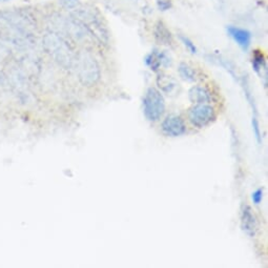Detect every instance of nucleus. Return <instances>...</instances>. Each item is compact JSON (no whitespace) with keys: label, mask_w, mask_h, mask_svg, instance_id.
Here are the masks:
<instances>
[{"label":"nucleus","mask_w":268,"mask_h":268,"mask_svg":"<svg viewBox=\"0 0 268 268\" xmlns=\"http://www.w3.org/2000/svg\"><path fill=\"white\" fill-rule=\"evenodd\" d=\"M165 111V101L162 94L155 88L146 91L143 98V114L150 122L158 121Z\"/></svg>","instance_id":"1"},{"label":"nucleus","mask_w":268,"mask_h":268,"mask_svg":"<svg viewBox=\"0 0 268 268\" xmlns=\"http://www.w3.org/2000/svg\"><path fill=\"white\" fill-rule=\"evenodd\" d=\"M188 119L194 127L202 129L216 119V113L214 108L210 107L209 104L198 103L189 110Z\"/></svg>","instance_id":"2"},{"label":"nucleus","mask_w":268,"mask_h":268,"mask_svg":"<svg viewBox=\"0 0 268 268\" xmlns=\"http://www.w3.org/2000/svg\"><path fill=\"white\" fill-rule=\"evenodd\" d=\"M79 76L81 81L87 85H92L98 80L99 71L95 59L90 58V57H84L80 60Z\"/></svg>","instance_id":"3"},{"label":"nucleus","mask_w":268,"mask_h":268,"mask_svg":"<svg viewBox=\"0 0 268 268\" xmlns=\"http://www.w3.org/2000/svg\"><path fill=\"white\" fill-rule=\"evenodd\" d=\"M161 130L167 137H179L186 132L184 121L177 115H168L161 124Z\"/></svg>","instance_id":"4"},{"label":"nucleus","mask_w":268,"mask_h":268,"mask_svg":"<svg viewBox=\"0 0 268 268\" xmlns=\"http://www.w3.org/2000/svg\"><path fill=\"white\" fill-rule=\"evenodd\" d=\"M241 226L243 232L250 237H255L258 224L255 215L253 214L252 208L248 205H244L241 210Z\"/></svg>","instance_id":"5"},{"label":"nucleus","mask_w":268,"mask_h":268,"mask_svg":"<svg viewBox=\"0 0 268 268\" xmlns=\"http://www.w3.org/2000/svg\"><path fill=\"white\" fill-rule=\"evenodd\" d=\"M227 32L231 36L235 42L241 47L243 51H247L250 49L251 42H252V34L247 30L236 26H229L227 27Z\"/></svg>","instance_id":"6"},{"label":"nucleus","mask_w":268,"mask_h":268,"mask_svg":"<svg viewBox=\"0 0 268 268\" xmlns=\"http://www.w3.org/2000/svg\"><path fill=\"white\" fill-rule=\"evenodd\" d=\"M144 62L148 68H150V70L156 72L160 69V66L170 65V58L163 52L152 51L151 53L146 55Z\"/></svg>","instance_id":"7"},{"label":"nucleus","mask_w":268,"mask_h":268,"mask_svg":"<svg viewBox=\"0 0 268 268\" xmlns=\"http://www.w3.org/2000/svg\"><path fill=\"white\" fill-rule=\"evenodd\" d=\"M189 96V100L195 103H208L210 100H212V96H210V93L202 87H194L189 90L188 93Z\"/></svg>","instance_id":"8"},{"label":"nucleus","mask_w":268,"mask_h":268,"mask_svg":"<svg viewBox=\"0 0 268 268\" xmlns=\"http://www.w3.org/2000/svg\"><path fill=\"white\" fill-rule=\"evenodd\" d=\"M179 74L182 77V79H184L185 81H188V82H194L196 81V73L195 71L190 68V66L186 63H181L179 65Z\"/></svg>","instance_id":"9"},{"label":"nucleus","mask_w":268,"mask_h":268,"mask_svg":"<svg viewBox=\"0 0 268 268\" xmlns=\"http://www.w3.org/2000/svg\"><path fill=\"white\" fill-rule=\"evenodd\" d=\"M156 38L162 43V44H170L171 37L170 33L167 31V28L162 24L159 23L156 27Z\"/></svg>","instance_id":"10"},{"label":"nucleus","mask_w":268,"mask_h":268,"mask_svg":"<svg viewBox=\"0 0 268 268\" xmlns=\"http://www.w3.org/2000/svg\"><path fill=\"white\" fill-rule=\"evenodd\" d=\"M253 66H254V70L258 74H260V75H261V72L266 69V63H265L264 56L259 51H256L255 52L254 60H253Z\"/></svg>","instance_id":"11"},{"label":"nucleus","mask_w":268,"mask_h":268,"mask_svg":"<svg viewBox=\"0 0 268 268\" xmlns=\"http://www.w3.org/2000/svg\"><path fill=\"white\" fill-rule=\"evenodd\" d=\"M253 131H254V135H255V138L257 140V142L260 143L262 142V137H261V131H260V126H259V122H258L257 118L254 117L253 118Z\"/></svg>","instance_id":"12"},{"label":"nucleus","mask_w":268,"mask_h":268,"mask_svg":"<svg viewBox=\"0 0 268 268\" xmlns=\"http://www.w3.org/2000/svg\"><path fill=\"white\" fill-rule=\"evenodd\" d=\"M181 41L183 42V44L187 47V50L191 53V54H196L197 53V47L195 46V44L191 42V40H189L187 37L185 36H180Z\"/></svg>","instance_id":"13"},{"label":"nucleus","mask_w":268,"mask_h":268,"mask_svg":"<svg viewBox=\"0 0 268 268\" xmlns=\"http://www.w3.org/2000/svg\"><path fill=\"white\" fill-rule=\"evenodd\" d=\"M252 200L255 204H257V205L260 204L263 200V189L259 188V189L255 190L252 195Z\"/></svg>","instance_id":"14"},{"label":"nucleus","mask_w":268,"mask_h":268,"mask_svg":"<svg viewBox=\"0 0 268 268\" xmlns=\"http://www.w3.org/2000/svg\"><path fill=\"white\" fill-rule=\"evenodd\" d=\"M157 3L161 11H166L170 7V1L169 0H157Z\"/></svg>","instance_id":"15"},{"label":"nucleus","mask_w":268,"mask_h":268,"mask_svg":"<svg viewBox=\"0 0 268 268\" xmlns=\"http://www.w3.org/2000/svg\"><path fill=\"white\" fill-rule=\"evenodd\" d=\"M78 3V0H61V4L68 8H73Z\"/></svg>","instance_id":"16"},{"label":"nucleus","mask_w":268,"mask_h":268,"mask_svg":"<svg viewBox=\"0 0 268 268\" xmlns=\"http://www.w3.org/2000/svg\"><path fill=\"white\" fill-rule=\"evenodd\" d=\"M0 1H8V0H0Z\"/></svg>","instance_id":"17"}]
</instances>
